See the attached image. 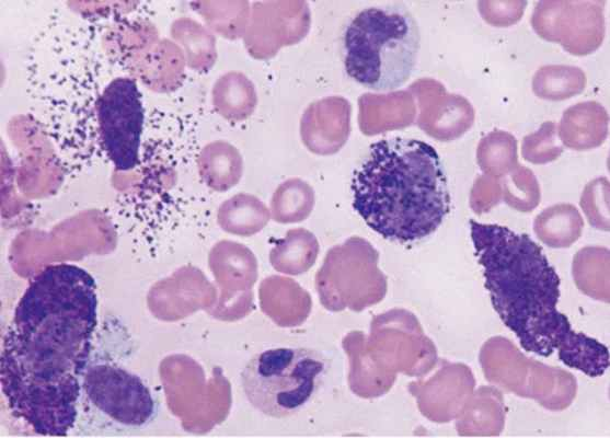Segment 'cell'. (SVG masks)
<instances>
[{
    "instance_id": "cell-1",
    "label": "cell",
    "mask_w": 610,
    "mask_h": 438,
    "mask_svg": "<svg viewBox=\"0 0 610 438\" xmlns=\"http://www.w3.org/2000/svg\"><path fill=\"white\" fill-rule=\"evenodd\" d=\"M96 310L94 278L68 263L41 270L15 307L1 388L11 413L38 435L66 436L76 423Z\"/></svg>"
},
{
    "instance_id": "cell-2",
    "label": "cell",
    "mask_w": 610,
    "mask_h": 438,
    "mask_svg": "<svg viewBox=\"0 0 610 438\" xmlns=\"http://www.w3.org/2000/svg\"><path fill=\"white\" fill-rule=\"evenodd\" d=\"M469 226L492 306L521 347L542 357L557 350L565 366L591 378L602 376L609 367V350L575 332L557 310L561 280L542 247L528 234L505 226L472 219Z\"/></svg>"
},
{
    "instance_id": "cell-3",
    "label": "cell",
    "mask_w": 610,
    "mask_h": 438,
    "mask_svg": "<svg viewBox=\"0 0 610 438\" xmlns=\"http://www.w3.org/2000/svg\"><path fill=\"white\" fill-rule=\"evenodd\" d=\"M353 207L384 239L414 242L433 234L450 211L448 181L436 149L419 139L373 142L352 180Z\"/></svg>"
},
{
    "instance_id": "cell-4",
    "label": "cell",
    "mask_w": 610,
    "mask_h": 438,
    "mask_svg": "<svg viewBox=\"0 0 610 438\" xmlns=\"http://www.w3.org/2000/svg\"><path fill=\"white\" fill-rule=\"evenodd\" d=\"M421 46L419 27L403 2L370 5L344 26L342 48L347 76L364 88L391 91L411 77Z\"/></svg>"
},
{
    "instance_id": "cell-5",
    "label": "cell",
    "mask_w": 610,
    "mask_h": 438,
    "mask_svg": "<svg viewBox=\"0 0 610 438\" xmlns=\"http://www.w3.org/2000/svg\"><path fill=\"white\" fill-rule=\"evenodd\" d=\"M329 370L325 356L309 347H276L255 354L241 371L250 404L262 414L285 418L316 395Z\"/></svg>"
},
{
    "instance_id": "cell-6",
    "label": "cell",
    "mask_w": 610,
    "mask_h": 438,
    "mask_svg": "<svg viewBox=\"0 0 610 438\" xmlns=\"http://www.w3.org/2000/svg\"><path fill=\"white\" fill-rule=\"evenodd\" d=\"M99 132L106 155L119 171L135 168L143 126V107L135 80L113 79L96 100Z\"/></svg>"
},
{
    "instance_id": "cell-7",
    "label": "cell",
    "mask_w": 610,
    "mask_h": 438,
    "mask_svg": "<svg viewBox=\"0 0 610 438\" xmlns=\"http://www.w3.org/2000/svg\"><path fill=\"white\" fill-rule=\"evenodd\" d=\"M82 390L97 410L119 424L142 426L154 414V400L148 387L119 366L101 362L88 367Z\"/></svg>"
}]
</instances>
